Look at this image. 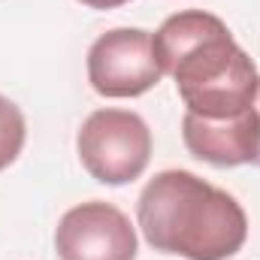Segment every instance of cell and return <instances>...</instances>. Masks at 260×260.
I'll return each mask as SVG.
<instances>
[{"instance_id": "3", "label": "cell", "mask_w": 260, "mask_h": 260, "mask_svg": "<svg viewBox=\"0 0 260 260\" xmlns=\"http://www.w3.org/2000/svg\"><path fill=\"white\" fill-rule=\"evenodd\" d=\"M82 167L100 185H127L139 179L151 160V130L130 109H97L76 136Z\"/></svg>"}, {"instance_id": "7", "label": "cell", "mask_w": 260, "mask_h": 260, "mask_svg": "<svg viewBox=\"0 0 260 260\" xmlns=\"http://www.w3.org/2000/svg\"><path fill=\"white\" fill-rule=\"evenodd\" d=\"M24 139H27V124H24L21 109L9 97L0 94V173L18 160Z\"/></svg>"}, {"instance_id": "4", "label": "cell", "mask_w": 260, "mask_h": 260, "mask_svg": "<svg viewBox=\"0 0 260 260\" xmlns=\"http://www.w3.org/2000/svg\"><path fill=\"white\" fill-rule=\"evenodd\" d=\"M164 76L151 34L142 27H115L88 49V82L100 97L124 100L151 91Z\"/></svg>"}, {"instance_id": "6", "label": "cell", "mask_w": 260, "mask_h": 260, "mask_svg": "<svg viewBox=\"0 0 260 260\" xmlns=\"http://www.w3.org/2000/svg\"><path fill=\"white\" fill-rule=\"evenodd\" d=\"M182 139L197 160L212 167H242L260 157V112L257 106L233 118H200L185 112Z\"/></svg>"}, {"instance_id": "2", "label": "cell", "mask_w": 260, "mask_h": 260, "mask_svg": "<svg viewBox=\"0 0 260 260\" xmlns=\"http://www.w3.org/2000/svg\"><path fill=\"white\" fill-rule=\"evenodd\" d=\"M136 221L154 251L185 260H227L248 239L239 200L188 170H164L136 200Z\"/></svg>"}, {"instance_id": "8", "label": "cell", "mask_w": 260, "mask_h": 260, "mask_svg": "<svg viewBox=\"0 0 260 260\" xmlns=\"http://www.w3.org/2000/svg\"><path fill=\"white\" fill-rule=\"evenodd\" d=\"M82 6H88V9H118V6H124L130 0H79Z\"/></svg>"}, {"instance_id": "5", "label": "cell", "mask_w": 260, "mask_h": 260, "mask_svg": "<svg viewBox=\"0 0 260 260\" xmlns=\"http://www.w3.org/2000/svg\"><path fill=\"white\" fill-rule=\"evenodd\" d=\"M61 260H136V227L112 203L88 200L64 212L55 230Z\"/></svg>"}, {"instance_id": "9", "label": "cell", "mask_w": 260, "mask_h": 260, "mask_svg": "<svg viewBox=\"0 0 260 260\" xmlns=\"http://www.w3.org/2000/svg\"><path fill=\"white\" fill-rule=\"evenodd\" d=\"M254 106H257V112H260V91H257V100H254ZM254 167H260V157H257V164Z\"/></svg>"}, {"instance_id": "1", "label": "cell", "mask_w": 260, "mask_h": 260, "mask_svg": "<svg viewBox=\"0 0 260 260\" xmlns=\"http://www.w3.org/2000/svg\"><path fill=\"white\" fill-rule=\"evenodd\" d=\"M151 43L191 115L218 121L254 106L260 73L218 15L206 9L176 12L164 18Z\"/></svg>"}]
</instances>
